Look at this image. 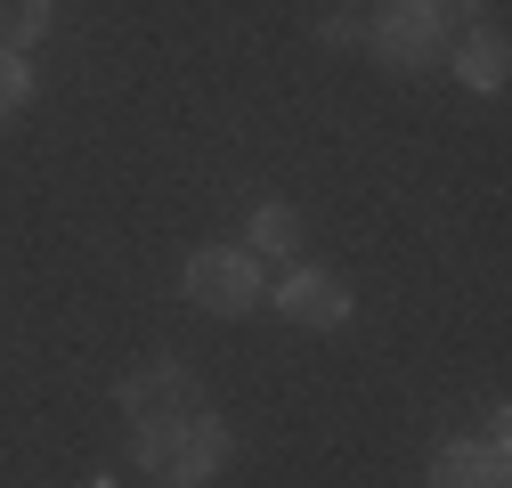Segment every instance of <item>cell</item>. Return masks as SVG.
<instances>
[{"instance_id":"obj_12","label":"cell","mask_w":512,"mask_h":488,"mask_svg":"<svg viewBox=\"0 0 512 488\" xmlns=\"http://www.w3.org/2000/svg\"><path fill=\"white\" fill-rule=\"evenodd\" d=\"M439 9H447V17H456V25H464V17L480 9V0H439Z\"/></svg>"},{"instance_id":"obj_9","label":"cell","mask_w":512,"mask_h":488,"mask_svg":"<svg viewBox=\"0 0 512 488\" xmlns=\"http://www.w3.org/2000/svg\"><path fill=\"white\" fill-rule=\"evenodd\" d=\"M25 98H33V66H25V49H0V122H9Z\"/></svg>"},{"instance_id":"obj_4","label":"cell","mask_w":512,"mask_h":488,"mask_svg":"<svg viewBox=\"0 0 512 488\" xmlns=\"http://www.w3.org/2000/svg\"><path fill=\"white\" fill-rule=\"evenodd\" d=\"M114 399H122L131 423H163V415H187V407H196V383H187L179 358H155V366H131Z\"/></svg>"},{"instance_id":"obj_3","label":"cell","mask_w":512,"mask_h":488,"mask_svg":"<svg viewBox=\"0 0 512 488\" xmlns=\"http://www.w3.org/2000/svg\"><path fill=\"white\" fill-rule=\"evenodd\" d=\"M261 293H269V269H261V253H244V244H204V253L187 261V301L212 310V318H244Z\"/></svg>"},{"instance_id":"obj_8","label":"cell","mask_w":512,"mask_h":488,"mask_svg":"<svg viewBox=\"0 0 512 488\" xmlns=\"http://www.w3.org/2000/svg\"><path fill=\"white\" fill-rule=\"evenodd\" d=\"M244 253H261V261H293L301 253V212L293 204H261L244 220Z\"/></svg>"},{"instance_id":"obj_5","label":"cell","mask_w":512,"mask_h":488,"mask_svg":"<svg viewBox=\"0 0 512 488\" xmlns=\"http://www.w3.org/2000/svg\"><path fill=\"white\" fill-rule=\"evenodd\" d=\"M277 310H285L293 326H309V334H334V326L350 318V285H342L334 269H293V277L277 285Z\"/></svg>"},{"instance_id":"obj_11","label":"cell","mask_w":512,"mask_h":488,"mask_svg":"<svg viewBox=\"0 0 512 488\" xmlns=\"http://www.w3.org/2000/svg\"><path fill=\"white\" fill-rule=\"evenodd\" d=\"M49 17H57L49 0H25V17H17V41H9V49H25V41H41V33H49Z\"/></svg>"},{"instance_id":"obj_6","label":"cell","mask_w":512,"mask_h":488,"mask_svg":"<svg viewBox=\"0 0 512 488\" xmlns=\"http://www.w3.org/2000/svg\"><path fill=\"white\" fill-rule=\"evenodd\" d=\"M431 488H504V440H439L431 448Z\"/></svg>"},{"instance_id":"obj_1","label":"cell","mask_w":512,"mask_h":488,"mask_svg":"<svg viewBox=\"0 0 512 488\" xmlns=\"http://www.w3.org/2000/svg\"><path fill=\"white\" fill-rule=\"evenodd\" d=\"M228 423L212 407H187V415H163V423H139V472L163 480V488H204L220 464H228Z\"/></svg>"},{"instance_id":"obj_7","label":"cell","mask_w":512,"mask_h":488,"mask_svg":"<svg viewBox=\"0 0 512 488\" xmlns=\"http://www.w3.org/2000/svg\"><path fill=\"white\" fill-rule=\"evenodd\" d=\"M447 66H456L472 90H488V98H496V90H504V74H512L504 33H496V25H464V33H456V49H447Z\"/></svg>"},{"instance_id":"obj_2","label":"cell","mask_w":512,"mask_h":488,"mask_svg":"<svg viewBox=\"0 0 512 488\" xmlns=\"http://www.w3.org/2000/svg\"><path fill=\"white\" fill-rule=\"evenodd\" d=\"M456 33H464V25L447 17L439 0H382V9L366 17V49H374L391 74H431V66H447Z\"/></svg>"},{"instance_id":"obj_10","label":"cell","mask_w":512,"mask_h":488,"mask_svg":"<svg viewBox=\"0 0 512 488\" xmlns=\"http://www.w3.org/2000/svg\"><path fill=\"white\" fill-rule=\"evenodd\" d=\"M317 41H326V49H358V41H366V17H342V9H334L326 25H317Z\"/></svg>"}]
</instances>
